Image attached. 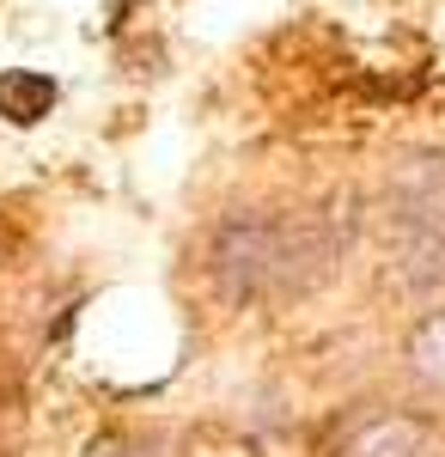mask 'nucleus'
<instances>
[{
	"label": "nucleus",
	"instance_id": "obj_1",
	"mask_svg": "<svg viewBox=\"0 0 445 457\" xmlns=\"http://www.w3.org/2000/svg\"><path fill=\"white\" fill-rule=\"evenodd\" d=\"M342 256V220L323 208L226 213L207 238V281L226 305H287L330 281Z\"/></svg>",
	"mask_w": 445,
	"mask_h": 457
},
{
	"label": "nucleus",
	"instance_id": "obj_2",
	"mask_svg": "<svg viewBox=\"0 0 445 457\" xmlns=\"http://www.w3.org/2000/svg\"><path fill=\"white\" fill-rule=\"evenodd\" d=\"M373 226L390 287L440 305L445 299V153H403L378 183Z\"/></svg>",
	"mask_w": 445,
	"mask_h": 457
},
{
	"label": "nucleus",
	"instance_id": "obj_3",
	"mask_svg": "<svg viewBox=\"0 0 445 457\" xmlns=\"http://www.w3.org/2000/svg\"><path fill=\"white\" fill-rule=\"evenodd\" d=\"M330 457H440V433L409 409H360L342 421Z\"/></svg>",
	"mask_w": 445,
	"mask_h": 457
},
{
	"label": "nucleus",
	"instance_id": "obj_4",
	"mask_svg": "<svg viewBox=\"0 0 445 457\" xmlns=\"http://www.w3.org/2000/svg\"><path fill=\"white\" fill-rule=\"evenodd\" d=\"M403 353H409V378L415 385H427V390L445 396V299L409 329V348Z\"/></svg>",
	"mask_w": 445,
	"mask_h": 457
},
{
	"label": "nucleus",
	"instance_id": "obj_5",
	"mask_svg": "<svg viewBox=\"0 0 445 457\" xmlns=\"http://www.w3.org/2000/svg\"><path fill=\"white\" fill-rule=\"evenodd\" d=\"M98 457H165V445H159V439H147V433H122V439L98 445Z\"/></svg>",
	"mask_w": 445,
	"mask_h": 457
}]
</instances>
